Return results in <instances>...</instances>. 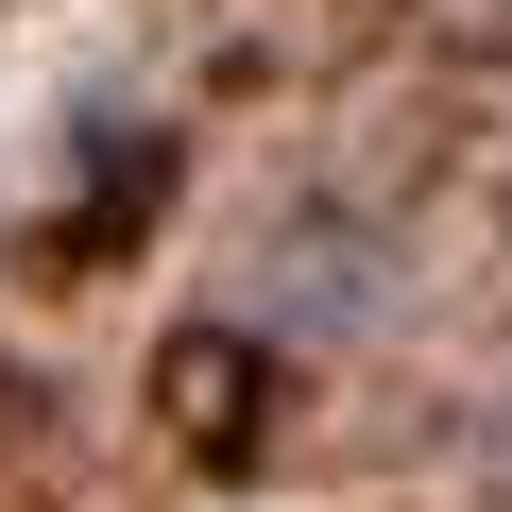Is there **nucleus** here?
Here are the masks:
<instances>
[{
  "mask_svg": "<svg viewBox=\"0 0 512 512\" xmlns=\"http://www.w3.org/2000/svg\"><path fill=\"white\" fill-rule=\"evenodd\" d=\"M256 308H274L291 342H376V325L410 308V274H393V239H376V222H291Z\"/></svg>",
  "mask_w": 512,
  "mask_h": 512,
  "instance_id": "1",
  "label": "nucleus"
},
{
  "mask_svg": "<svg viewBox=\"0 0 512 512\" xmlns=\"http://www.w3.org/2000/svg\"><path fill=\"white\" fill-rule=\"evenodd\" d=\"M478 478H495V495H512V376H495V393H478Z\"/></svg>",
  "mask_w": 512,
  "mask_h": 512,
  "instance_id": "2",
  "label": "nucleus"
}]
</instances>
